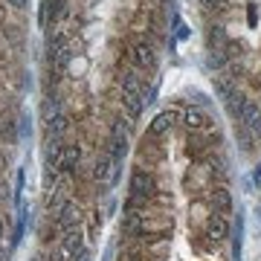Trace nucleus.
<instances>
[{
  "label": "nucleus",
  "instance_id": "f257e3e1",
  "mask_svg": "<svg viewBox=\"0 0 261 261\" xmlns=\"http://www.w3.org/2000/svg\"><path fill=\"white\" fill-rule=\"evenodd\" d=\"M130 197L134 200H145V197H151L154 192H157V183H154V174L151 171H145V168H137L134 174H130Z\"/></svg>",
  "mask_w": 261,
  "mask_h": 261
},
{
  "label": "nucleus",
  "instance_id": "f03ea898",
  "mask_svg": "<svg viewBox=\"0 0 261 261\" xmlns=\"http://www.w3.org/2000/svg\"><path fill=\"white\" fill-rule=\"evenodd\" d=\"M79 224H82V209L70 200V203L56 215V229H58V235H70V232L79 229Z\"/></svg>",
  "mask_w": 261,
  "mask_h": 261
},
{
  "label": "nucleus",
  "instance_id": "7ed1b4c3",
  "mask_svg": "<svg viewBox=\"0 0 261 261\" xmlns=\"http://www.w3.org/2000/svg\"><path fill=\"white\" fill-rule=\"evenodd\" d=\"M82 252H84V244H82V232H79V229H75V232H70V235H61L58 258H61V261H75Z\"/></svg>",
  "mask_w": 261,
  "mask_h": 261
},
{
  "label": "nucleus",
  "instance_id": "20e7f679",
  "mask_svg": "<svg viewBox=\"0 0 261 261\" xmlns=\"http://www.w3.org/2000/svg\"><path fill=\"white\" fill-rule=\"evenodd\" d=\"M241 125H247V128L252 130V134H258L261 137V108L255 99H244V108H241Z\"/></svg>",
  "mask_w": 261,
  "mask_h": 261
},
{
  "label": "nucleus",
  "instance_id": "39448f33",
  "mask_svg": "<svg viewBox=\"0 0 261 261\" xmlns=\"http://www.w3.org/2000/svg\"><path fill=\"white\" fill-rule=\"evenodd\" d=\"M226 235H229V224H226V218L224 215H209V218H206V238H209V241H226Z\"/></svg>",
  "mask_w": 261,
  "mask_h": 261
},
{
  "label": "nucleus",
  "instance_id": "423d86ee",
  "mask_svg": "<svg viewBox=\"0 0 261 261\" xmlns=\"http://www.w3.org/2000/svg\"><path fill=\"white\" fill-rule=\"evenodd\" d=\"M130 58H134V64L140 67V70H157V56H154V49L148 44H134L130 49Z\"/></svg>",
  "mask_w": 261,
  "mask_h": 261
},
{
  "label": "nucleus",
  "instance_id": "0eeeda50",
  "mask_svg": "<svg viewBox=\"0 0 261 261\" xmlns=\"http://www.w3.org/2000/svg\"><path fill=\"white\" fill-rule=\"evenodd\" d=\"M209 200H212V206H215V212L218 215H232V192L226 186H215L212 192H209Z\"/></svg>",
  "mask_w": 261,
  "mask_h": 261
},
{
  "label": "nucleus",
  "instance_id": "6e6552de",
  "mask_svg": "<svg viewBox=\"0 0 261 261\" xmlns=\"http://www.w3.org/2000/svg\"><path fill=\"white\" fill-rule=\"evenodd\" d=\"M119 84H122V90L140 96L142 102H145V82L140 79V73H137V70H125V73L119 75Z\"/></svg>",
  "mask_w": 261,
  "mask_h": 261
},
{
  "label": "nucleus",
  "instance_id": "1a4fd4ad",
  "mask_svg": "<svg viewBox=\"0 0 261 261\" xmlns=\"http://www.w3.org/2000/svg\"><path fill=\"white\" fill-rule=\"evenodd\" d=\"M183 122H186L189 130H195V134H197V130L209 128V122H212V119H209V113H206L203 108H189V111L183 113Z\"/></svg>",
  "mask_w": 261,
  "mask_h": 261
},
{
  "label": "nucleus",
  "instance_id": "9d476101",
  "mask_svg": "<svg viewBox=\"0 0 261 261\" xmlns=\"http://www.w3.org/2000/svg\"><path fill=\"white\" fill-rule=\"evenodd\" d=\"M119 105H122V111L128 113V119H140L142 108H145V102H142L140 96L128 93V90H119Z\"/></svg>",
  "mask_w": 261,
  "mask_h": 261
},
{
  "label": "nucleus",
  "instance_id": "9b49d317",
  "mask_svg": "<svg viewBox=\"0 0 261 261\" xmlns=\"http://www.w3.org/2000/svg\"><path fill=\"white\" fill-rule=\"evenodd\" d=\"M171 125H174V113L171 111H163L154 116V122L148 125V134L151 137H163V134H168L171 130Z\"/></svg>",
  "mask_w": 261,
  "mask_h": 261
},
{
  "label": "nucleus",
  "instance_id": "f8f14e48",
  "mask_svg": "<svg viewBox=\"0 0 261 261\" xmlns=\"http://www.w3.org/2000/svg\"><path fill=\"white\" fill-rule=\"evenodd\" d=\"M82 163V148L79 145H64V154H61V168L64 171H75Z\"/></svg>",
  "mask_w": 261,
  "mask_h": 261
},
{
  "label": "nucleus",
  "instance_id": "ddd939ff",
  "mask_svg": "<svg viewBox=\"0 0 261 261\" xmlns=\"http://www.w3.org/2000/svg\"><path fill=\"white\" fill-rule=\"evenodd\" d=\"M70 58H73V47H70V44L53 49V67H56V73H61V70L70 64Z\"/></svg>",
  "mask_w": 261,
  "mask_h": 261
},
{
  "label": "nucleus",
  "instance_id": "4468645a",
  "mask_svg": "<svg viewBox=\"0 0 261 261\" xmlns=\"http://www.w3.org/2000/svg\"><path fill=\"white\" fill-rule=\"evenodd\" d=\"M215 93H218V99L226 105L229 99H235V96H238V90H235L232 82H226V79H215Z\"/></svg>",
  "mask_w": 261,
  "mask_h": 261
},
{
  "label": "nucleus",
  "instance_id": "2eb2a0df",
  "mask_svg": "<svg viewBox=\"0 0 261 261\" xmlns=\"http://www.w3.org/2000/svg\"><path fill=\"white\" fill-rule=\"evenodd\" d=\"M64 130H67V113L53 111V116H49V137H61Z\"/></svg>",
  "mask_w": 261,
  "mask_h": 261
},
{
  "label": "nucleus",
  "instance_id": "dca6fc26",
  "mask_svg": "<svg viewBox=\"0 0 261 261\" xmlns=\"http://www.w3.org/2000/svg\"><path fill=\"white\" fill-rule=\"evenodd\" d=\"M224 44H226V38H224V29H221V27H209V47H218V49H221V47H224Z\"/></svg>",
  "mask_w": 261,
  "mask_h": 261
},
{
  "label": "nucleus",
  "instance_id": "f3484780",
  "mask_svg": "<svg viewBox=\"0 0 261 261\" xmlns=\"http://www.w3.org/2000/svg\"><path fill=\"white\" fill-rule=\"evenodd\" d=\"M29 3H32V0H6V6H12V9H18V12L29 9Z\"/></svg>",
  "mask_w": 261,
  "mask_h": 261
},
{
  "label": "nucleus",
  "instance_id": "a211bd4d",
  "mask_svg": "<svg viewBox=\"0 0 261 261\" xmlns=\"http://www.w3.org/2000/svg\"><path fill=\"white\" fill-rule=\"evenodd\" d=\"M200 6H203V9H221V6H224V0H200Z\"/></svg>",
  "mask_w": 261,
  "mask_h": 261
},
{
  "label": "nucleus",
  "instance_id": "6ab92c4d",
  "mask_svg": "<svg viewBox=\"0 0 261 261\" xmlns=\"http://www.w3.org/2000/svg\"><path fill=\"white\" fill-rule=\"evenodd\" d=\"M252 183H255V189H261V166L252 168Z\"/></svg>",
  "mask_w": 261,
  "mask_h": 261
},
{
  "label": "nucleus",
  "instance_id": "aec40b11",
  "mask_svg": "<svg viewBox=\"0 0 261 261\" xmlns=\"http://www.w3.org/2000/svg\"><path fill=\"white\" fill-rule=\"evenodd\" d=\"M3 235H6V226H3V218H0V241H3Z\"/></svg>",
  "mask_w": 261,
  "mask_h": 261
}]
</instances>
